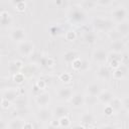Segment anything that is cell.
<instances>
[{
    "instance_id": "e0dca14e",
    "label": "cell",
    "mask_w": 129,
    "mask_h": 129,
    "mask_svg": "<svg viewBox=\"0 0 129 129\" xmlns=\"http://www.w3.org/2000/svg\"><path fill=\"white\" fill-rule=\"evenodd\" d=\"M87 91H88V94H89L91 97L97 98V97L101 94L102 89H101V86H100L99 84L93 83V84H90V85L87 87Z\"/></svg>"
},
{
    "instance_id": "83f0119b",
    "label": "cell",
    "mask_w": 129,
    "mask_h": 129,
    "mask_svg": "<svg viewBox=\"0 0 129 129\" xmlns=\"http://www.w3.org/2000/svg\"><path fill=\"white\" fill-rule=\"evenodd\" d=\"M109 105L112 107V109H113L114 111H117V110L121 109V107H123L121 100H120V99H118V98H114V99L111 101V103H110Z\"/></svg>"
},
{
    "instance_id": "44dd1931",
    "label": "cell",
    "mask_w": 129,
    "mask_h": 129,
    "mask_svg": "<svg viewBox=\"0 0 129 129\" xmlns=\"http://www.w3.org/2000/svg\"><path fill=\"white\" fill-rule=\"evenodd\" d=\"M24 123L25 122L22 121L20 118H14L8 123V126L9 129H23Z\"/></svg>"
},
{
    "instance_id": "9a60e30c",
    "label": "cell",
    "mask_w": 129,
    "mask_h": 129,
    "mask_svg": "<svg viewBox=\"0 0 129 129\" xmlns=\"http://www.w3.org/2000/svg\"><path fill=\"white\" fill-rule=\"evenodd\" d=\"M110 47H111V49L113 50V52L121 53V52L126 48V45H125V42H123V41L119 38V39H116V40H112V42H111V44H110Z\"/></svg>"
},
{
    "instance_id": "ac0fdd59",
    "label": "cell",
    "mask_w": 129,
    "mask_h": 129,
    "mask_svg": "<svg viewBox=\"0 0 129 129\" xmlns=\"http://www.w3.org/2000/svg\"><path fill=\"white\" fill-rule=\"evenodd\" d=\"M97 75H98V77L100 79L108 80L111 77V71L106 66H100L99 69H98V71H97Z\"/></svg>"
},
{
    "instance_id": "4316f807",
    "label": "cell",
    "mask_w": 129,
    "mask_h": 129,
    "mask_svg": "<svg viewBox=\"0 0 129 129\" xmlns=\"http://www.w3.org/2000/svg\"><path fill=\"white\" fill-rule=\"evenodd\" d=\"M14 104H15L16 108H25L27 106V101L23 96H19L16 99V101L14 102Z\"/></svg>"
},
{
    "instance_id": "f35d334b",
    "label": "cell",
    "mask_w": 129,
    "mask_h": 129,
    "mask_svg": "<svg viewBox=\"0 0 129 129\" xmlns=\"http://www.w3.org/2000/svg\"><path fill=\"white\" fill-rule=\"evenodd\" d=\"M114 110L112 109V107L110 106V105H107L106 107H105V109H104V113H105V115L106 116H112L113 114H114Z\"/></svg>"
},
{
    "instance_id": "3957f363",
    "label": "cell",
    "mask_w": 129,
    "mask_h": 129,
    "mask_svg": "<svg viewBox=\"0 0 129 129\" xmlns=\"http://www.w3.org/2000/svg\"><path fill=\"white\" fill-rule=\"evenodd\" d=\"M111 15H112V19L114 21H116L118 23L123 22V21H125V19L127 17V9L124 6H117L112 10Z\"/></svg>"
},
{
    "instance_id": "5b68a950",
    "label": "cell",
    "mask_w": 129,
    "mask_h": 129,
    "mask_svg": "<svg viewBox=\"0 0 129 129\" xmlns=\"http://www.w3.org/2000/svg\"><path fill=\"white\" fill-rule=\"evenodd\" d=\"M20 96L19 94V91L18 89L16 88H10V89H7L5 91H3V94H2V98L1 99H5L7 101H9L10 103H14L16 101V99Z\"/></svg>"
},
{
    "instance_id": "74e56055",
    "label": "cell",
    "mask_w": 129,
    "mask_h": 129,
    "mask_svg": "<svg viewBox=\"0 0 129 129\" xmlns=\"http://www.w3.org/2000/svg\"><path fill=\"white\" fill-rule=\"evenodd\" d=\"M123 76H124V72L121 70V67L117 70H114V72H113V78L114 79H121Z\"/></svg>"
},
{
    "instance_id": "ee69618b",
    "label": "cell",
    "mask_w": 129,
    "mask_h": 129,
    "mask_svg": "<svg viewBox=\"0 0 129 129\" xmlns=\"http://www.w3.org/2000/svg\"><path fill=\"white\" fill-rule=\"evenodd\" d=\"M9 106H10V102H9V101H7V100H5V99H1V107H2L3 109L9 108Z\"/></svg>"
},
{
    "instance_id": "d4e9b609",
    "label": "cell",
    "mask_w": 129,
    "mask_h": 129,
    "mask_svg": "<svg viewBox=\"0 0 129 129\" xmlns=\"http://www.w3.org/2000/svg\"><path fill=\"white\" fill-rule=\"evenodd\" d=\"M84 39L87 43H94L97 40V35L93 31H87L84 35Z\"/></svg>"
},
{
    "instance_id": "7402d4cb",
    "label": "cell",
    "mask_w": 129,
    "mask_h": 129,
    "mask_svg": "<svg viewBox=\"0 0 129 129\" xmlns=\"http://www.w3.org/2000/svg\"><path fill=\"white\" fill-rule=\"evenodd\" d=\"M81 122L83 125H90L94 122V115L90 112H84L81 116Z\"/></svg>"
},
{
    "instance_id": "d590c367",
    "label": "cell",
    "mask_w": 129,
    "mask_h": 129,
    "mask_svg": "<svg viewBox=\"0 0 129 129\" xmlns=\"http://www.w3.org/2000/svg\"><path fill=\"white\" fill-rule=\"evenodd\" d=\"M59 80L62 81L63 83H69L70 81H72V76L69 73H62L59 76Z\"/></svg>"
},
{
    "instance_id": "816d5d0a",
    "label": "cell",
    "mask_w": 129,
    "mask_h": 129,
    "mask_svg": "<svg viewBox=\"0 0 129 129\" xmlns=\"http://www.w3.org/2000/svg\"><path fill=\"white\" fill-rule=\"evenodd\" d=\"M46 129H58V127H54V126H52V125H48V127L46 128Z\"/></svg>"
},
{
    "instance_id": "e575fe53",
    "label": "cell",
    "mask_w": 129,
    "mask_h": 129,
    "mask_svg": "<svg viewBox=\"0 0 129 129\" xmlns=\"http://www.w3.org/2000/svg\"><path fill=\"white\" fill-rule=\"evenodd\" d=\"M76 37H77V34H76V32L74 30H69V31L66 32V39L67 40L73 41V40L76 39Z\"/></svg>"
},
{
    "instance_id": "7bdbcfd3",
    "label": "cell",
    "mask_w": 129,
    "mask_h": 129,
    "mask_svg": "<svg viewBox=\"0 0 129 129\" xmlns=\"http://www.w3.org/2000/svg\"><path fill=\"white\" fill-rule=\"evenodd\" d=\"M35 86H36L39 90H42V89L45 88V82L42 81V80H39V81H37V82L35 83Z\"/></svg>"
},
{
    "instance_id": "8fae6325",
    "label": "cell",
    "mask_w": 129,
    "mask_h": 129,
    "mask_svg": "<svg viewBox=\"0 0 129 129\" xmlns=\"http://www.w3.org/2000/svg\"><path fill=\"white\" fill-rule=\"evenodd\" d=\"M37 119L42 121V122H47L51 119V116H52V112L47 109L46 107H43V108H40L37 112Z\"/></svg>"
},
{
    "instance_id": "f5cc1de1",
    "label": "cell",
    "mask_w": 129,
    "mask_h": 129,
    "mask_svg": "<svg viewBox=\"0 0 129 129\" xmlns=\"http://www.w3.org/2000/svg\"><path fill=\"white\" fill-rule=\"evenodd\" d=\"M125 64H126L127 67H129V56H128V57H127V59L125 60Z\"/></svg>"
},
{
    "instance_id": "1f68e13d",
    "label": "cell",
    "mask_w": 129,
    "mask_h": 129,
    "mask_svg": "<svg viewBox=\"0 0 129 129\" xmlns=\"http://www.w3.org/2000/svg\"><path fill=\"white\" fill-rule=\"evenodd\" d=\"M108 59L109 60H117V61H122L123 60V56L122 53H118V52H111L108 55Z\"/></svg>"
},
{
    "instance_id": "f546056e",
    "label": "cell",
    "mask_w": 129,
    "mask_h": 129,
    "mask_svg": "<svg viewBox=\"0 0 129 129\" xmlns=\"http://www.w3.org/2000/svg\"><path fill=\"white\" fill-rule=\"evenodd\" d=\"M12 4L14 5V8L19 11V12H22L25 10L26 8V3L24 1H16V2H12Z\"/></svg>"
},
{
    "instance_id": "bcb514c9",
    "label": "cell",
    "mask_w": 129,
    "mask_h": 129,
    "mask_svg": "<svg viewBox=\"0 0 129 129\" xmlns=\"http://www.w3.org/2000/svg\"><path fill=\"white\" fill-rule=\"evenodd\" d=\"M1 129H9L8 122L6 123L5 120H1Z\"/></svg>"
},
{
    "instance_id": "60d3db41",
    "label": "cell",
    "mask_w": 129,
    "mask_h": 129,
    "mask_svg": "<svg viewBox=\"0 0 129 129\" xmlns=\"http://www.w3.org/2000/svg\"><path fill=\"white\" fill-rule=\"evenodd\" d=\"M96 3H97V6H108V5H111L113 2L109 0H98L96 1Z\"/></svg>"
},
{
    "instance_id": "9f6ffc18",
    "label": "cell",
    "mask_w": 129,
    "mask_h": 129,
    "mask_svg": "<svg viewBox=\"0 0 129 129\" xmlns=\"http://www.w3.org/2000/svg\"><path fill=\"white\" fill-rule=\"evenodd\" d=\"M128 115H129V109H128Z\"/></svg>"
},
{
    "instance_id": "8992f818",
    "label": "cell",
    "mask_w": 129,
    "mask_h": 129,
    "mask_svg": "<svg viewBox=\"0 0 129 129\" xmlns=\"http://www.w3.org/2000/svg\"><path fill=\"white\" fill-rule=\"evenodd\" d=\"M23 62L20 60V59H15V60H12L8 63V72L11 74V75H16L18 73H21L22 69H23Z\"/></svg>"
},
{
    "instance_id": "6da1fadb",
    "label": "cell",
    "mask_w": 129,
    "mask_h": 129,
    "mask_svg": "<svg viewBox=\"0 0 129 129\" xmlns=\"http://www.w3.org/2000/svg\"><path fill=\"white\" fill-rule=\"evenodd\" d=\"M67 16L72 23H82L86 20V12L80 6H72L68 11Z\"/></svg>"
},
{
    "instance_id": "277c9868",
    "label": "cell",
    "mask_w": 129,
    "mask_h": 129,
    "mask_svg": "<svg viewBox=\"0 0 129 129\" xmlns=\"http://www.w3.org/2000/svg\"><path fill=\"white\" fill-rule=\"evenodd\" d=\"M18 51L24 56H30L34 51V45L29 40H24L18 44Z\"/></svg>"
},
{
    "instance_id": "7a4b0ae2",
    "label": "cell",
    "mask_w": 129,
    "mask_h": 129,
    "mask_svg": "<svg viewBox=\"0 0 129 129\" xmlns=\"http://www.w3.org/2000/svg\"><path fill=\"white\" fill-rule=\"evenodd\" d=\"M93 26L99 31H108L113 27V21L103 17H96L93 20Z\"/></svg>"
},
{
    "instance_id": "9c48e42d",
    "label": "cell",
    "mask_w": 129,
    "mask_h": 129,
    "mask_svg": "<svg viewBox=\"0 0 129 129\" xmlns=\"http://www.w3.org/2000/svg\"><path fill=\"white\" fill-rule=\"evenodd\" d=\"M73 95H74V92L71 87H64L57 90V97L59 100H62V101L71 100Z\"/></svg>"
},
{
    "instance_id": "c3c4849f",
    "label": "cell",
    "mask_w": 129,
    "mask_h": 129,
    "mask_svg": "<svg viewBox=\"0 0 129 129\" xmlns=\"http://www.w3.org/2000/svg\"><path fill=\"white\" fill-rule=\"evenodd\" d=\"M88 68H89L88 61H86V60H83V63H82V69H81V71H85V70H87Z\"/></svg>"
},
{
    "instance_id": "d6a6232c",
    "label": "cell",
    "mask_w": 129,
    "mask_h": 129,
    "mask_svg": "<svg viewBox=\"0 0 129 129\" xmlns=\"http://www.w3.org/2000/svg\"><path fill=\"white\" fill-rule=\"evenodd\" d=\"M82 63H83V60L78 57L77 59H75V60L72 62V68H73L75 71H81V69H82Z\"/></svg>"
},
{
    "instance_id": "d6986e66",
    "label": "cell",
    "mask_w": 129,
    "mask_h": 129,
    "mask_svg": "<svg viewBox=\"0 0 129 129\" xmlns=\"http://www.w3.org/2000/svg\"><path fill=\"white\" fill-rule=\"evenodd\" d=\"M116 31L120 35H127V34H129V23L126 22V21L118 23L117 26H116Z\"/></svg>"
},
{
    "instance_id": "7c38bea8",
    "label": "cell",
    "mask_w": 129,
    "mask_h": 129,
    "mask_svg": "<svg viewBox=\"0 0 129 129\" xmlns=\"http://www.w3.org/2000/svg\"><path fill=\"white\" fill-rule=\"evenodd\" d=\"M97 98H98L99 102H101L102 104L109 105V104L111 103V101H112L115 97H114V95H113L110 91L105 90V91H102V92H101V94H100Z\"/></svg>"
},
{
    "instance_id": "11a10c76",
    "label": "cell",
    "mask_w": 129,
    "mask_h": 129,
    "mask_svg": "<svg viewBox=\"0 0 129 129\" xmlns=\"http://www.w3.org/2000/svg\"><path fill=\"white\" fill-rule=\"evenodd\" d=\"M92 129H101V128H99V127H96V126H95V127H93Z\"/></svg>"
},
{
    "instance_id": "f1b7e54d",
    "label": "cell",
    "mask_w": 129,
    "mask_h": 129,
    "mask_svg": "<svg viewBox=\"0 0 129 129\" xmlns=\"http://www.w3.org/2000/svg\"><path fill=\"white\" fill-rule=\"evenodd\" d=\"M60 30H61V28H60V26H59L57 23H56V24H51V25L49 26V28H48V32H49V34L52 35V36L58 34V33L60 32Z\"/></svg>"
},
{
    "instance_id": "484cf974",
    "label": "cell",
    "mask_w": 129,
    "mask_h": 129,
    "mask_svg": "<svg viewBox=\"0 0 129 129\" xmlns=\"http://www.w3.org/2000/svg\"><path fill=\"white\" fill-rule=\"evenodd\" d=\"M42 67H52L54 64V59L50 56H42L41 57V60L39 62Z\"/></svg>"
},
{
    "instance_id": "603a6c76",
    "label": "cell",
    "mask_w": 129,
    "mask_h": 129,
    "mask_svg": "<svg viewBox=\"0 0 129 129\" xmlns=\"http://www.w3.org/2000/svg\"><path fill=\"white\" fill-rule=\"evenodd\" d=\"M79 6L82 9H92V8H96L97 7V3L96 1H88V0H84L79 2Z\"/></svg>"
},
{
    "instance_id": "8d00e7d4",
    "label": "cell",
    "mask_w": 129,
    "mask_h": 129,
    "mask_svg": "<svg viewBox=\"0 0 129 129\" xmlns=\"http://www.w3.org/2000/svg\"><path fill=\"white\" fill-rule=\"evenodd\" d=\"M59 124H60V127H64V128H68L70 125H71V121L70 119L67 117H63L61 119H59Z\"/></svg>"
},
{
    "instance_id": "836d02e7",
    "label": "cell",
    "mask_w": 129,
    "mask_h": 129,
    "mask_svg": "<svg viewBox=\"0 0 129 129\" xmlns=\"http://www.w3.org/2000/svg\"><path fill=\"white\" fill-rule=\"evenodd\" d=\"M24 79H25V76L22 73H18V74L13 76V81L16 84H22L24 82Z\"/></svg>"
},
{
    "instance_id": "ffe728a7",
    "label": "cell",
    "mask_w": 129,
    "mask_h": 129,
    "mask_svg": "<svg viewBox=\"0 0 129 129\" xmlns=\"http://www.w3.org/2000/svg\"><path fill=\"white\" fill-rule=\"evenodd\" d=\"M78 57H79V55H78V52L76 50H68L63 53V60L66 62H69V63H72Z\"/></svg>"
},
{
    "instance_id": "b9f144b4",
    "label": "cell",
    "mask_w": 129,
    "mask_h": 129,
    "mask_svg": "<svg viewBox=\"0 0 129 129\" xmlns=\"http://www.w3.org/2000/svg\"><path fill=\"white\" fill-rule=\"evenodd\" d=\"M110 61V67L113 68L114 70H117L120 68V61H117V60H109Z\"/></svg>"
},
{
    "instance_id": "2e32d148",
    "label": "cell",
    "mask_w": 129,
    "mask_h": 129,
    "mask_svg": "<svg viewBox=\"0 0 129 129\" xmlns=\"http://www.w3.org/2000/svg\"><path fill=\"white\" fill-rule=\"evenodd\" d=\"M68 114H69V109L66 106H57L52 111V115L58 120L63 117H67Z\"/></svg>"
},
{
    "instance_id": "cb8c5ba5",
    "label": "cell",
    "mask_w": 129,
    "mask_h": 129,
    "mask_svg": "<svg viewBox=\"0 0 129 129\" xmlns=\"http://www.w3.org/2000/svg\"><path fill=\"white\" fill-rule=\"evenodd\" d=\"M35 71H36V70H35L34 64H28V66L23 67V69H22L21 73H22L25 77H31V76H33V75H34Z\"/></svg>"
},
{
    "instance_id": "f907efd6",
    "label": "cell",
    "mask_w": 129,
    "mask_h": 129,
    "mask_svg": "<svg viewBox=\"0 0 129 129\" xmlns=\"http://www.w3.org/2000/svg\"><path fill=\"white\" fill-rule=\"evenodd\" d=\"M72 129H86V128H85L84 125H81V124H80V125H76V126H74Z\"/></svg>"
},
{
    "instance_id": "5bb4252c",
    "label": "cell",
    "mask_w": 129,
    "mask_h": 129,
    "mask_svg": "<svg viewBox=\"0 0 129 129\" xmlns=\"http://www.w3.org/2000/svg\"><path fill=\"white\" fill-rule=\"evenodd\" d=\"M71 103H72V105H73L74 107L80 108V107H82V106L85 105L86 99H85V97H84L81 93H75V94L73 95L72 99H71Z\"/></svg>"
},
{
    "instance_id": "4fadbf2b",
    "label": "cell",
    "mask_w": 129,
    "mask_h": 129,
    "mask_svg": "<svg viewBox=\"0 0 129 129\" xmlns=\"http://www.w3.org/2000/svg\"><path fill=\"white\" fill-rule=\"evenodd\" d=\"M0 23L2 27H8L12 23V17L7 10H1L0 12Z\"/></svg>"
},
{
    "instance_id": "7dc6e473",
    "label": "cell",
    "mask_w": 129,
    "mask_h": 129,
    "mask_svg": "<svg viewBox=\"0 0 129 129\" xmlns=\"http://www.w3.org/2000/svg\"><path fill=\"white\" fill-rule=\"evenodd\" d=\"M23 129H33V126L30 122H25L24 126H23Z\"/></svg>"
},
{
    "instance_id": "ba28073f",
    "label": "cell",
    "mask_w": 129,
    "mask_h": 129,
    "mask_svg": "<svg viewBox=\"0 0 129 129\" xmlns=\"http://www.w3.org/2000/svg\"><path fill=\"white\" fill-rule=\"evenodd\" d=\"M10 37L12 40L14 41H17V42H22L24 41V37H25V31L23 28L21 27H16V28H13L11 33H10Z\"/></svg>"
},
{
    "instance_id": "4dcf8cb0",
    "label": "cell",
    "mask_w": 129,
    "mask_h": 129,
    "mask_svg": "<svg viewBox=\"0 0 129 129\" xmlns=\"http://www.w3.org/2000/svg\"><path fill=\"white\" fill-rule=\"evenodd\" d=\"M41 57H42V55H41L39 52H37V51H33V53L29 56L30 60L32 61V64H35V63H37V62H40Z\"/></svg>"
},
{
    "instance_id": "52a82bcc",
    "label": "cell",
    "mask_w": 129,
    "mask_h": 129,
    "mask_svg": "<svg viewBox=\"0 0 129 129\" xmlns=\"http://www.w3.org/2000/svg\"><path fill=\"white\" fill-rule=\"evenodd\" d=\"M108 55H109V53L107 51H105L102 48H98V49L94 50V52L92 54V57L95 61H97L99 63H103L106 60H108Z\"/></svg>"
},
{
    "instance_id": "f6af8a7d",
    "label": "cell",
    "mask_w": 129,
    "mask_h": 129,
    "mask_svg": "<svg viewBox=\"0 0 129 129\" xmlns=\"http://www.w3.org/2000/svg\"><path fill=\"white\" fill-rule=\"evenodd\" d=\"M122 105H123V107L129 109V96H127V97L124 98V100L122 101Z\"/></svg>"
},
{
    "instance_id": "db71d44e",
    "label": "cell",
    "mask_w": 129,
    "mask_h": 129,
    "mask_svg": "<svg viewBox=\"0 0 129 129\" xmlns=\"http://www.w3.org/2000/svg\"><path fill=\"white\" fill-rule=\"evenodd\" d=\"M125 45H126V48H128V49H129V39L127 40V42L125 43Z\"/></svg>"
},
{
    "instance_id": "681fc988",
    "label": "cell",
    "mask_w": 129,
    "mask_h": 129,
    "mask_svg": "<svg viewBox=\"0 0 129 129\" xmlns=\"http://www.w3.org/2000/svg\"><path fill=\"white\" fill-rule=\"evenodd\" d=\"M101 129H115V127H114L113 125H105V126H103Z\"/></svg>"
},
{
    "instance_id": "ab89813d",
    "label": "cell",
    "mask_w": 129,
    "mask_h": 129,
    "mask_svg": "<svg viewBox=\"0 0 129 129\" xmlns=\"http://www.w3.org/2000/svg\"><path fill=\"white\" fill-rule=\"evenodd\" d=\"M27 112H28V110L26 107L25 108H16L14 111L15 115H25Z\"/></svg>"
},
{
    "instance_id": "30bf717a",
    "label": "cell",
    "mask_w": 129,
    "mask_h": 129,
    "mask_svg": "<svg viewBox=\"0 0 129 129\" xmlns=\"http://www.w3.org/2000/svg\"><path fill=\"white\" fill-rule=\"evenodd\" d=\"M35 101H36V103H37V105L39 107L43 108V107H45L49 103V101H50V95L47 92L39 93V94H37V96L35 98Z\"/></svg>"
}]
</instances>
